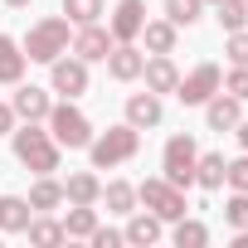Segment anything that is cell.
Masks as SVG:
<instances>
[{
	"label": "cell",
	"instance_id": "cell-34",
	"mask_svg": "<svg viewBox=\"0 0 248 248\" xmlns=\"http://www.w3.org/2000/svg\"><path fill=\"white\" fill-rule=\"evenodd\" d=\"M88 243H93V248H122L127 238H122V229H102V224H97V229L88 233Z\"/></svg>",
	"mask_w": 248,
	"mask_h": 248
},
{
	"label": "cell",
	"instance_id": "cell-8",
	"mask_svg": "<svg viewBox=\"0 0 248 248\" xmlns=\"http://www.w3.org/2000/svg\"><path fill=\"white\" fill-rule=\"evenodd\" d=\"M88 83H93V78H88V63H83L78 54H73V59H63V54H59V59L49 63V93H59V97H73V102H78V97L88 93Z\"/></svg>",
	"mask_w": 248,
	"mask_h": 248
},
{
	"label": "cell",
	"instance_id": "cell-11",
	"mask_svg": "<svg viewBox=\"0 0 248 248\" xmlns=\"http://www.w3.org/2000/svg\"><path fill=\"white\" fill-rule=\"evenodd\" d=\"M10 107H15V117L20 122H44L49 117V107H54V93L49 88H39V83H15V97H10Z\"/></svg>",
	"mask_w": 248,
	"mask_h": 248
},
{
	"label": "cell",
	"instance_id": "cell-36",
	"mask_svg": "<svg viewBox=\"0 0 248 248\" xmlns=\"http://www.w3.org/2000/svg\"><path fill=\"white\" fill-rule=\"evenodd\" d=\"M233 137H238V146L248 151V117H243V122H238V127H233Z\"/></svg>",
	"mask_w": 248,
	"mask_h": 248
},
{
	"label": "cell",
	"instance_id": "cell-37",
	"mask_svg": "<svg viewBox=\"0 0 248 248\" xmlns=\"http://www.w3.org/2000/svg\"><path fill=\"white\" fill-rule=\"evenodd\" d=\"M233 248H248V229H233Z\"/></svg>",
	"mask_w": 248,
	"mask_h": 248
},
{
	"label": "cell",
	"instance_id": "cell-4",
	"mask_svg": "<svg viewBox=\"0 0 248 248\" xmlns=\"http://www.w3.org/2000/svg\"><path fill=\"white\" fill-rule=\"evenodd\" d=\"M44 127L54 132V141L63 146V151H88V141H93V117L73 102V97H59L54 107H49V117H44Z\"/></svg>",
	"mask_w": 248,
	"mask_h": 248
},
{
	"label": "cell",
	"instance_id": "cell-7",
	"mask_svg": "<svg viewBox=\"0 0 248 248\" xmlns=\"http://www.w3.org/2000/svg\"><path fill=\"white\" fill-rule=\"evenodd\" d=\"M219 83H224V73H219V63H195L190 73H180V83H175V97L185 102V107H204L214 93H219Z\"/></svg>",
	"mask_w": 248,
	"mask_h": 248
},
{
	"label": "cell",
	"instance_id": "cell-9",
	"mask_svg": "<svg viewBox=\"0 0 248 248\" xmlns=\"http://www.w3.org/2000/svg\"><path fill=\"white\" fill-rule=\"evenodd\" d=\"M112 44H117V39H112V30L97 20V25H78V30H73V44H68V54H78L83 63H102V59L112 54Z\"/></svg>",
	"mask_w": 248,
	"mask_h": 248
},
{
	"label": "cell",
	"instance_id": "cell-6",
	"mask_svg": "<svg viewBox=\"0 0 248 248\" xmlns=\"http://www.w3.org/2000/svg\"><path fill=\"white\" fill-rule=\"evenodd\" d=\"M195 161H200V141H195L190 132H175V137L161 146V175H166L170 185H180V190L195 185Z\"/></svg>",
	"mask_w": 248,
	"mask_h": 248
},
{
	"label": "cell",
	"instance_id": "cell-30",
	"mask_svg": "<svg viewBox=\"0 0 248 248\" xmlns=\"http://www.w3.org/2000/svg\"><path fill=\"white\" fill-rule=\"evenodd\" d=\"M224 224H229V229H248V190H229V200H224Z\"/></svg>",
	"mask_w": 248,
	"mask_h": 248
},
{
	"label": "cell",
	"instance_id": "cell-19",
	"mask_svg": "<svg viewBox=\"0 0 248 248\" xmlns=\"http://www.w3.org/2000/svg\"><path fill=\"white\" fill-rule=\"evenodd\" d=\"M30 219H34V209L25 195H0V233H25Z\"/></svg>",
	"mask_w": 248,
	"mask_h": 248
},
{
	"label": "cell",
	"instance_id": "cell-38",
	"mask_svg": "<svg viewBox=\"0 0 248 248\" xmlns=\"http://www.w3.org/2000/svg\"><path fill=\"white\" fill-rule=\"evenodd\" d=\"M5 5H10V10H30V5H34V0H5Z\"/></svg>",
	"mask_w": 248,
	"mask_h": 248
},
{
	"label": "cell",
	"instance_id": "cell-27",
	"mask_svg": "<svg viewBox=\"0 0 248 248\" xmlns=\"http://www.w3.org/2000/svg\"><path fill=\"white\" fill-rule=\"evenodd\" d=\"M166 20H170L175 30L200 25V20H204V0H166Z\"/></svg>",
	"mask_w": 248,
	"mask_h": 248
},
{
	"label": "cell",
	"instance_id": "cell-39",
	"mask_svg": "<svg viewBox=\"0 0 248 248\" xmlns=\"http://www.w3.org/2000/svg\"><path fill=\"white\" fill-rule=\"evenodd\" d=\"M204 5H219V0H204Z\"/></svg>",
	"mask_w": 248,
	"mask_h": 248
},
{
	"label": "cell",
	"instance_id": "cell-28",
	"mask_svg": "<svg viewBox=\"0 0 248 248\" xmlns=\"http://www.w3.org/2000/svg\"><path fill=\"white\" fill-rule=\"evenodd\" d=\"M214 20H219L224 34L248 30V0H219V5H214Z\"/></svg>",
	"mask_w": 248,
	"mask_h": 248
},
{
	"label": "cell",
	"instance_id": "cell-1",
	"mask_svg": "<svg viewBox=\"0 0 248 248\" xmlns=\"http://www.w3.org/2000/svg\"><path fill=\"white\" fill-rule=\"evenodd\" d=\"M10 151H15V161H20L25 170H34V175H54L59 161H63V146L54 141V132L44 127V122H20V127L10 132Z\"/></svg>",
	"mask_w": 248,
	"mask_h": 248
},
{
	"label": "cell",
	"instance_id": "cell-35",
	"mask_svg": "<svg viewBox=\"0 0 248 248\" xmlns=\"http://www.w3.org/2000/svg\"><path fill=\"white\" fill-rule=\"evenodd\" d=\"M15 127H20V117H15V107H10V102H0V137H10Z\"/></svg>",
	"mask_w": 248,
	"mask_h": 248
},
{
	"label": "cell",
	"instance_id": "cell-14",
	"mask_svg": "<svg viewBox=\"0 0 248 248\" xmlns=\"http://www.w3.org/2000/svg\"><path fill=\"white\" fill-rule=\"evenodd\" d=\"M137 83H146L156 97H166V93H175L180 68H175V59H170V54H146V68H141V78H137Z\"/></svg>",
	"mask_w": 248,
	"mask_h": 248
},
{
	"label": "cell",
	"instance_id": "cell-26",
	"mask_svg": "<svg viewBox=\"0 0 248 248\" xmlns=\"http://www.w3.org/2000/svg\"><path fill=\"white\" fill-rule=\"evenodd\" d=\"M107 15V0H63V20L78 30V25H97Z\"/></svg>",
	"mask_w": 248,
	"mask_h": 248
},
{
	"label": "cell",
	"instance_id": "cell-18",
	"mask_svg": "<svg viewBox=\"0 0 248 248\" xmlns=\"http://www.w3.org/2000/svg\"><path fill=\"white\" fill-rule=\"evenodd\" d=\"M97 195H102L97 170H73L63 180V204H97Z\"/></svg>",
	"mask_w": 248,
	"mask_h": 248
},
{
	"label": "cell",
	"instance_id": "cell-31",
	"mask_svg": "<svg viewBox=\"0 0 248 248\" xmlns=\"http://www.w3.org/2000/svg\"><path fill=\"white\" fill-rule=\"evenodd\" d=\"M224 93H233L238 102H248V63H233L229 73H224V83H219Z\"/></svg>",
	"mask_w": 248,
	"mask_h": 248
},
{
	"label": "cell",
	"instance_id": "cell-32",
	"mask_svg": "<svg viewBox=\"0 0 248 248\" xmlns=\"http://www.w3.org/2000/svg\"><path fill=\"white\" fill-rule=\"evenodd\" d=\"M224 185H229V190H248V151L224 166Z\"/></svg>",
	"mask_w": 248,
	"mask_h": 248
},
{
	"label": "cell",
	"instance_id": "cell-5",
	"mask_svg": "<svg viewBox=\"0 0 248 248\" xmlns=\"http://www.w3.org/2000/svg\"><path fill=\"white\" fill-rule=\"evenodd\" d=\"M137 204H141V209H151L161 224H175L180 214H190L185 190H180V185H170L166 175H146V180L137 185Z\"/></svg>",
	"mask_w": 248,
	"mask_h": 248
},
{
	"label": "cell",
	"instance_id": "cell-25",
	"mask_svg": "<svg viewBox=\"0 0 248 248\" xmlns=\"http://www.w3.org/2000/svg\"><path fill=\"white\" fill-rule=\"evenodd\" d=\"M59 224H63L68 238H88V233L97 229V204H68V214H63Z\"/></svg>",
	"mask_w": 248,
	"mask_h": 248
},
{
	"label": "cell",
	"instance_id": "cell-2",
	"mask_svg": "<svg viewBox=\"0 0 248 248\" xmlns=\"http://www.w3.org/2000/svg\"><path fill=\"white\" fill-rule=\"evenodd\" d=\"M137 151H141V132L132 127V122H117V127H107V132H93V141H88L93 170H117V166L137 161Z\"/></svg>",
	"mask_w": 248,
	"mask_h": 248
},
{
	"label": "cell",
	"instance_id": "cell-12",
	"mask_svg": "<svg viewBox=\"0 0 248 248\" xmlns=\"http://www.w3.org/2000/svg\"><path fill=\"white\" fill-rule=\"evenodd\" d=\"M102 63H107V78L112 83H137L141 68H146V49L141 44H112V54Z\"/></svg>",
	"mask_w": 248,
	"mask_h": 248
},
{
	"label": "cell",
	"instance_id": "cell-17",
	"mask_svg": "<svg viewBox=\"0 0 248 248\" xmlns=\"http://www.w3.org/2000/svg\"><path fill=\"white\" fill-rule=\"evenodd\" d=\"M137 44H141L146 54H175L180 30H175L170 20H146V25H141V34H137Z\"/></svg>",
	"mask_w": 248,
	"mask_h": 248
},
{
	"label": "cell",
	"instance_id": "cell-10",
	"mask_svg": "<svg viewBox=\"0 0 248 248\" xmlns=\"http://www.w3.org/2000/svg\"><path fill=\"white\" fill-rule=\"evenodd\" d=\"M141 25H146V0H117V10H107V30L117 44H137Z\"/></svg>",
	"mask_w": 248,
	"mask_h": 248
},
{
	"label": "cell",
	"instance_id": "cell-33",
	"mask_svg": "<svg viewBox=\"0 0 248 248\" xmlns=\"http://www.w3.org/2000/svg\"><path fill=\"white\" fill-rule=\"evenodd\" d=\"M224 54H229V63H248V30L224 34Z\"/></svg>",
	"mask_w": 248,
	"mask_h": 248
},
{
	"label": "cell",
	"instance_id": "cell-3",
	"mask_svg": "<svg viewBox=\"0 0 248 248\" xmlns=\"http://www.w3.org/2000/svg\"><path fill=\"white\" fill-rule=\"evenodd\" d=\"M68 44H73V25L63 20V15H44V20H34L30 30H25V39H20V49H25V59L30 63H54L59 54H68Z\"/></svg>",
	"mask_w": 248,
	"mask_h": 248
},
{
	"label": "cell",
	"instance_id": "cell-16",
	"mask_svg": "<svg viewBox=\"0 0 248 248\" xmlns=\"http://www.w3.org/2000/svg\"><path fill=\"white\" fill-rule=\"evenodd\" d=\"M161 219L151 214V209H132L127 214V229H122V238H127L132 248H151V243H161Z\"/></svg>",
	"mask_w": 248,
	"mask_h": 248
},
{
	"label": "cell",
	"instance_id": "cell-15",
	"mask_svg": "<svg viewBox=\"0 0 248 248\" xmlns=\"http://www.w3.org/2000/svg\"><path fill=\"white\" fill-rule=\"evenodd\" d=\"M127 122H132L137 132H151V127L166 122V102H161L151 88H146V93H132V97H127Z\"/></svg>",
	"mask_w": 248,
	"mask_h": 248
},
{
	"label": "cell",
	"instance_id": "cell-22",
	"mask_svg": "<svg viewBox=\"0 0 248 248\" xmlns=\"http://www.w3.org/2000/svg\"><path fill=\"white\" fill-rule=\"evenodd\" d=\"M25 238H30L34 248H59V243H68V233H63V224H59L54 214H34L30 229H25Z\"/></svg>",
	"mask_w": 248,
	"mask_h": 248
},
{
	"label": "cell",
	"instance_id": "cell-23",
	"mask_svg": "<svg viewBox=\"0 0 248 248\" xmlns=\"http://www.w3.org/2000/svg\"><path fill=\"white\" fill-rule=\"evenodd\" d=\"M224 151H200V161H195V185L200 190H224Z\"/></svg>",
	"mask_w": 248,
	"mask_h": 248
},
{
	"label": "cell",
	"instance_id": "cell-29",
	"mask_svg": "<svg viewBox=\"0 0 248 248\" xmlns=\"http://www.w3.org/2000/svg\"><path fill=\"white\" fill-rule=\"evenodd\" d=\"M170 238H175V248H204V243H209V229H204L200 219L180 214V219H175V233H170Z\"/></svg>",
	"mask_w": 248,
	"mask_h": 248
},
{
	"label": "cell",
	"instance_id": "cell-21",
	"mask_svg": "<svg viewBox=\"0 0 248 248\" xmlns=\"http://www.w3.org/2000/svg\"><path fill=\"white\" fill-rule=\"evenodd\" d=\"M25 49H20V39H10V34H0V83L5 88H15L20 78H25Z\"/></svg>",
	"mask_w": 248,
	"mask_h": 248
},
{
	"label": "cell",
	"instance_id": "cell-20",
	"mask_svg": "<svg viewBox=\"0 0 248 248\" xmlns=\"http://www.w3.org/2000/svg\"><path fill=\"white\" fill-rule=\"evenodd\" d=\"M25 200H30V209H34V214H54V209L63 204V180L39 175V180L30 185V195H25Z\"/></svg>",
	"mask_w": 248,
	"mask_h": 248
},
{
	"label": "cell",
	"instance_id": "cell-24",
	"mask_svg": "<svg viewBox=\"0 0 248 248\" xmlns=\"http://www.w3.org/2000/svg\"><path fill=\"white\" fill-rule=\"evenodd\" d=\"M97 204H107V214H132V209H137V185H127V180H107L102 195H97Z\"/></svg>",
	"mask_w": 248,
	"mask_h": 248
},
{
	"label": "cell",
	"instance_id": "cell-13",
	"mask_svg": "<svg viewBox=\"0 0 248 248\" xmlns=\"http://www.w3.org/2000/svg\"><path fill=\"white\" fill-rule=\"evenodd\" d=\"M238 122H243V102L219 88V93L204 102V127H209V132H233Z\"/></svg>",
	"mask_w": 248,
	"mask_h": 248
}]
</instances>
